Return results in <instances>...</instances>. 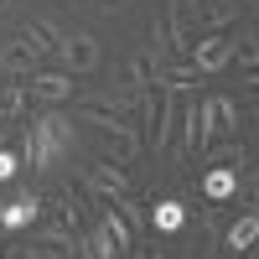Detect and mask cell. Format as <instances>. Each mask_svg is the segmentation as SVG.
<instances>
[{
	"instance_id": "6da1fadb",
	"label": "cell",
	"mask_w": 259,
	"mask_h": 259,
	"mask_svg": "<svg viewBox=\"0 0 259 259\" xmlns=\"http://www.w3.org/2000/svg\"><path fill=\"white\" fill-rule=\"evenodd\" d=\"M73 145H78L73 119H62V114H36V119L26 124V145H21V161H26L31 171H57L62 161L73 156Z\"/></svg>"
},
{
	"instance_id": "7a4b0ae2",
	"label": "cell",
	"mask_w": 259,
	"mask_h": 259,
	"mask_svg": "<svg viewBox=\"0 0 259 259\" xmlns=\"http://www.w3.org/2000/svg\"><path fill=\"white\" fill-rule=\"evenodd\" d=\"M57 62H62V73H94L104 62V47H99V36H89V31H62Z\"/></svg>"
},
{
	"instance_id": "3957f363",
	"label": "cell",
	"mask_w": 259,
	"mask_h": 259,
	"mask_svg": "<svg viewBox=\"0 0 259 259\" xmlns=\"http://www.w3.org/2000/svg\"><path fill=\"white\" fill-rule=\"evenodd\" d=\"M99 135H104V145H109L114 166H135V161H140V150H145V135H140L130 119H104V124H99Z\"/></svg>"
},
{
	"instance_id": "277c9868",
	"label": "cell",
	"mask_w": 259,
	"mask_h": 259,
	"mask_svg": "<svg viewBox=\"0 0 259 259\" xmlns=\"http://www.w3.org/2000/svg\"><path fill=\"white\" fill-rule=\"evenodd\" d=\"M228 62H233V36L207 31V36H197V41H192V68H197L202 78H218Z\"/></svg>"
},
{
	"instance_id": "5b68a950",
	"label": "cell",
	"mask_w": 259,
	"mask_h": 259,
	"mask_svg": "<svg viewBox=\"0 0 259 259\" xmlns=\"http://www.w3.org/2000/svg\"><path fill=\"white\" fill-rule=\"evenodd\" d=\"M83 187L94 192V197H104V202H119V197H130V171L124 166H109V161H94L89 171H83Z\"/></svg>"
},
{
	"instance_id": "8992f818",
	"label": "cell",
	"mask_w": 259,
	"mask_h": 259,
	"mask_svg": "<svg viewBox=\"0 0 259 259\" xmlns=\"http://www.w3.org/2000/svg\"><path fill=\"white\" fill-rule=\"evenodd\" d=\"M239 177H244L239 166H207V171H202V182H197L202 202H212V207L233 202V197H239Z\"/></svg>"
},
{
	"instance_id": "52a82bcc",
	"label": "cell",
	"mask_w": 259,
	"mask_h": 259,
	"mask_svg": "<svg viewBox=\"0 0 259 259\" xmlns=\"http://www.w3.org/2000/svg\"><path fill=\"white\" fill-rule=\"evenodd\" d=\"M145 218H150V233H161V239H177V233L187 228V202H182V197H161V202H150V207H145Z\"/></svg>"
},
{
	"instance_id": "ba28073f",
	"label": "cell",
	"mask_w": 259,
	"mask_h": 259,
	"mask_svg": "<svg viewBox=\"0 0 259 259\" xmlns=\"http://www.w3.org/2000/svg\"><path fill=\"white\" fill-rule=\"evenodd\" d=\"M36 212H41V197L36 192H16L11 202H0V228L6 233H26L36 223Z\"/></svg>"
},
{
	"instance_id": "9c48e42d",
	"label": "cell",
	"mask_w": 259,
	"mask_h": 259,
	"mask_svg": "<svg viewBox=\"0 0 259 259\" xmlns=\"http://www.w3.org/2000/svg\"><path fill=\"white\" fill-rule=\"evenodd\" d=\"M78 259H124V249L104 223H94V228H78Z\"/></svg>"
},
{
	"instance_id": "30bf717a",
	"label": "cell",
	"mask_w": 259,
	"mask_h": 259,
	"mask_svg": "<svg viewBox=\"0 0 259 259\" xmlns=\"http://www.w3.org/2000/svg\"><path fill=\"white\" fill-rule=\"evenodd\" d=\"M31 99H41V104H68L73 99V73H36L31 78Z\"/></svg>"
},
{
	"instance_id": "8fae6325",
	"label": "cell",
	"mask_w": 259,
	"mask_h": 259,
	"mask_svg": "<svg viewBox=\"0 0 259 259\" xmlns=\"http://www.w3.org/2000/svg\"><path fill=\"white\" fill-rule=\"evenodd\" d=\"M16 36L26 41V47H31L36 57H47V52H57V41H62V26H57V21H26V26H21Z\"/></svg>"
},
{
	"instance_id": "7c38bea8",
	"label": "cell",
	"mask_w": 259,
	"mask_h": 259,
	"mask_svg": "<svg viewBox=\"0 0 259 259\" xmlns=\"http://www.w3.org/2000/svg\"><path fill=\"white\" fill-rule=\"evenodd\" d=\"M177 114H182V104H177V89H166V94H161V104H156V119H161V124H150V145H156V150H166V145H171Z\"/></svg>"
},
{
	"instance_id": "4fadbf2b",
	"label": "cell",
	"mask_w": 259,
	"mask_h": 259,
	"mask_svg": "<svg viewBox=\"0 0 259 259\" xmlns=\"http://www.w3.org/2000/svg\"><path fill=\"white\" fill-rule=\"evenodd\" d=\"M36 62H41V57H36V52H31L21 36H11L6 47H0V73H11V78H26Z\"/></svg>"
},
{
	"instance_id": "5bb4252c",
	"label": "cell",
	"mask_w": 259,
	"mask_h": 259,
	"mask_svg": "<svg viewBox=\"0 0 259 259\" xmlns=\"http://www.w3.org/2000/svg\"><path fill=\"white\" fill-rule=\"evenodd\" d=\"M161 26H166V52H192V21L182 16L177 0L166 6V21H161Z\"/></svg>"
},
{
	"instance_id": "9a60e30c",
	"label": "cell",
	"mask_w": 259,
	"mask_h": 259,
	"mask_svg": "<svg viewBox=\"0 0 259 259\" xmlns=\"http://www.w3.org/2000/svg\"><path fill=\"white\" fill-rule=\"evenodd\" d=\"M192 114H197V145H212L223 135V124H218V94H207L192 104Z\"/></svg>"
},
{
	"instance_id": "2e32d148",
	"label": "cell",
	"mask_w": 259,
	"mask_h": 259,
	"mask_svg": "<svg viewBox=\"0 0 259 259\" xmlns=\"http://www.w3.org/2000/svg\"><path fill=\"white\" fill-rule=\"evenodd\" d=\"M254 239H259V212H244V218L223 233V244H228V254H233V259L249 254V249H254Z\"/></svg>"
},
{
	"instance_id": "e0dca14e",
	"label": "cell",
	"mask_w": 259,
	"mask_h": 259,
	"mask_svg": "<svg viewBox=\"0 0 259 259\" xmlns=\"http://www.w3.org/2000/svg\"><path fill=\"white\" fill-rule=\"evenodd\" d=\"M156 68H161V62L150 57L145 47H140V52H130V62H124V78H130V89H135V94H140V89H156Z\"/></svg>"
},
{
	"instance_id": "ac0fdd59",
	"label": "cell",
	"mask_w": 259,
	"mask_h": 259,
	"mask_svg": "<svg viewBox=\"0 0 259 259\" xmlns=\"http://www.w3.org/2000/svg\"><path fill=\"white\" fill-rule=\"evenodd\" d=\"M207 150V166H249V145L244 140H223V145H202Z\"/></svg>"
},
{
	"instance_id": "d6986e66",
	"label": "cell",
	"mask_w": 259,
	"mask_h": 259,
	"mask_svg": "<svg viewBox=\"0 0 259 259\" xmlns=\"http://www.w3.org/2000/svg\"><path fill=\"white\" fill-rule=\"evenodd\" d=\"M114 207H119V218L130 223V233H135V244H140V239H150V218H145V202H135V192H130V197H119Z\"/></svg>"
},
{
	"instance_id": "ffe728a7",
	"label": "cell",
	"mask_w": 259,
	"mask_h": 259,
	"mask_svg": "<svg viewBox=\"0 0 259 259\" xmlns=\"http://www.w3.org/2000/svg\"><path fill=\"white\" fill-rule=\"evenodd\" d=\"M233 21H239V0H202V26L223 31V26H233Z\"/></svg>"
},
{
	"instance_id": "44dd1931",
	"label": "cell",
	"mask_w": 259,
	"mask_h": 259,
	"mask_svg": "<svg viewBox=\"0 0 259 259\" xmlns=\"http://www.w3.org/2000/svg\"><path fill=\"white\" fill-rule=\"evenodd\" d=\"M26 114V83H6L0 89V124H11Z\"/></svg>"
},
{
	"instance_id": "7402d4cb",
	"label": "cell",
	"mask_w": 259,
	"mask_h": 259,
	"mask_svg": "<svg viewBox=\"0 0 259 259\" xmlns=\"http://www.w3.org/2000/svg\"><path fill=\"white\" fill-rule=\"evenodd\" d=\"M99 223H104V228H109V233H114V244H119L124 254H130V249H135V233H130V223L119 218V207H114V202H109V207H104V218H99Z\"/></svg>"
},
{
	"instance_id": "603a6c76",
	"label": "cell",
	"mask_w": 259,
	"mask_h": 259,
	"mask_svg": "<svg viewBox=\"0 0 259 259\" xmlns=\"http://www.w3.org/2000/svg\"><path fill=\"white\" fill-rule=\"evenodd\" d=\"M52 202H57V223L78 233V228H83V207H78V197H73V192H57Z\"/></svg>"
},
{
	"instance_id": "cb8c5ba5",
	"label": "cell",
	"mask_w": 259,
	"mask_h": 259,
	"mask_svg": "<svg viewBox=\"0 0 259 259\" xmlns=\"http://www.w3.org/2000/svg\"><path fill=\"white\" fill-rule=\"evenodd\" d=\"M218 124L228 130V135H239V104L223 99V94H218Z\"/></svg>"
},
{
	"instance_id": "d4e9b609",
	"label": "cell",
	"mask_w": 259,
	"mask_h": 259,
	"mask_svg": "<svg viewBox=\"0 0 259 259\" xmlns=\"http://www.w3.org/2000/svg\"><path fill=\"white\" fill-rule=\"evenodd\" d=\"M233 57L244 62V73H254V62H259V47H254V36H244V41H233Z\"/></svg>"
},
{
	"instance_id": "484cf974",
	"label": "cell",
	"mask_w": 259,
	"mask_h": 259,
	"mask_svg": "<svg viewBox=\"0 0 259 259\" xmlns=\"http://www.w3.org/2000/svg\"><path fill=\"white\" fill-rule=\"evenodd\" d=\"M16 171H21V156L0 145V182H16Z\"/></svg>"
},
{
	"instance_id": "4316f807",
	"label": "cell",
	"mask_w": 259,
	"mask_h": 259,
	"mask_svg": "<svg viewBox=\"0 0 259 259\" xmlns=\"http://www.w3.org/2000/svg\"><path fill=\"white\" fill-rule=\"evenodd\" d=\"M21 259H52L47 249H21Z\"/></svg>"
},
{
	"instance_id": "83f0119b",
	"label": "cell",
	"mask_w": 259,
	"mask_h": 259,
	"mask_svg": "<svg viewBox=\"0 0 259 259\" xmlns=\"http://www.w3.org/2000/svg\"><path fill=\"white\" fill-rule=\"evenodd\" d=\"M94 6H104V11H119V6H130V0H94Z\"/></svg>"
},
{
	"instance_id": "f1b7e54d",
	"label": "cell",
	"mask_w": 259,
	"mask_h": 259,
	"mask_svg": "<svg viewBox=\"0 0 259 259\" xmlns=\"http://www.w3.org/2000/svg\"><path fill=\"white\" fill-rule=\"evenodd\" d=\"M6 11H11V0H0V16H6Z\"/></svg>"
},
{
	"instance_id": "f546056e",
	"label": "cell",
	"mask_w": 259,
	"mask_h": 259,
	"mask_svg": "<svg viewBox=\"0 0 259 259\" xmlns=\"http://www.w3.org/2000/svg\"><path fill=\"white\" fill-rule=\"evenodd\" d=\"M0 259H6V249H0Z\"/></svg>"
},
{
	"instance_id": "4dcf8cb0",
	"label": "cell",
	"mask_w": 259,
	"mask_h": 259,
	"mask_svg": "<svg viewBox=\"0 0 259 259\" xmlns=\"http://www.w3.org/2000/svg\"><path fill=\"white\" fill-rule=\"evenodd\" d=\"M239 259H249V254H239Z\"/></svg>"
}]
</instances>
